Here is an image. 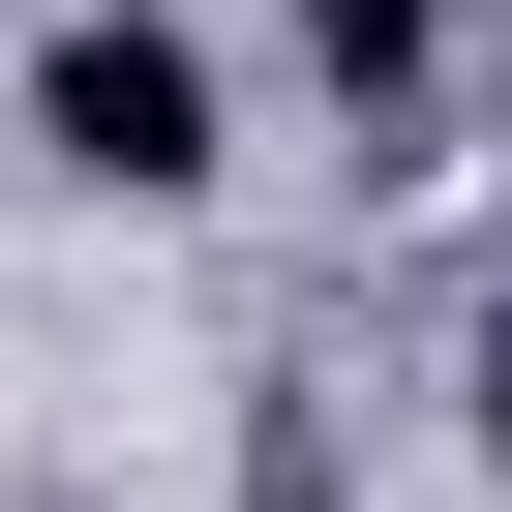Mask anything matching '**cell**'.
Returning <instances> with one entry per match:
<instances>
[{
	"label": "cell",
	"instance_id": "cell-1",
	"mask_svg": "<svg viewBox=\"0 0 512 512\" xmlns=\"http://www.w3.org/2000/svg\"><path fill=\"white\" fill-rule=\"evenodd\" d=\"M31 151H61V181H121V211H181V181H211V61L151 31V0H91V31L31 61Z\"/></svg>",
	"mask_w": 512,
	"mask_h": 512
},
{
	"label": "cell",
	"instance_id": "cell-2",
	"mask_svg": "<svg viewBox=\"0 0 512 512\" xmlns=\"http://www.w3.org/2000/svg\"><path fill=\"white\" fill-rule=\"evenodd\" d=\"M302 61H332V91H362V121H392V91H422V61H452V0H302Z\"/></svg>",
	"mask_w": 512,
	"mask_h": 512
},
{
	"label": "cell",
	"instance_id": "cell-3",
	"mask_svg": "<svg viewBox=\"0 0 512 512\" xmlns=\"http://www.w3.org/2000/svg\"><path fill=\"white\" fill-rule=\"evenodd\" d=\"M482 482H512V302H482Z\"/></svg>",
	"mask_w": 512,
	"mask_h": 512
}]
</instances>
